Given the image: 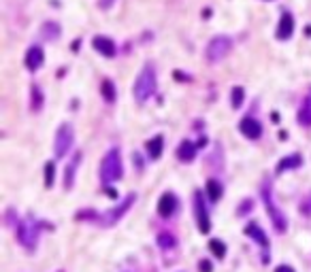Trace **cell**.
Segmentation results:
<instances>
[{"instance_id":"ba28073f","label":"cell","mask_w":311,"mask_h":272,"mask_svg":"<svg viewBox=\"0 0 311 272\" xmlns=\"http://www.w3.org/2000/svg\"><path fill=\"white\" fill-rule=\"evenodd\" d=\"M194 213H196L198 230L202 234H207L211 230V221H209V215H207V208H205V202H202V194L200 192H194Z\"/></svg>"},{"instance_id":"52a82bcc","label":"cell","mask_w":311,"mask_h":272,"mask_svg":"<svg viewBox=\"0 0 311 272\" xmlns=\"http://www.w3.org/2000/svg\"><path fill=\"white\" fill-rule=\"evenodd\" d=\"M135 204V194H130V196H126L124 198V202L119 204V206H115L111 213H107V215H102L100 217V221H102V226H113V223H117L119 219H122L126 213H128V208Z\"/></svg>"},{"instance_id":"5bb4252c","label":"cell","mask_w":311,"mask_h":272,"mask_svg":"<svg viewBox=\"0 0 311 272\" xmlns=\"http://www.w3.org/2000/svg\"><path fill=\"white\" fill-rule=\"evenodd\" d=\"M81 164V151H77L75 156H73V160L68 162V166H66V170H64V187L66 189H70L75 185V172H77V166Z\"/></svg>"},{"instance_id":"6da1fadb","label":"cell","mask_w":311,"mask_h":272,"mask_svg":"<svg viewBox=\"0 0 311 272\" xmlns=\"http://www.w3.org/2000/svg\"><path fill=\"white\" fill-rule=\"evenodd\" d=\"M156 83H158V79H156V68L153 64H145L141 70V75L137 77L135 81V98L137 102H147L151 98V94L156 92Z\"/></svg>"},{"instance_id":"f546056e","label":"cell","mask_w":311,"mask_h":272,"mask_svg":"<svg viewBox=\"0 0 311 272\" xmlns=\"http://www.w3.org/2000/svg\"><path fill=\"white\" fill-rule=\"evenodd\" d=\"M252 210V200H245V202L241 204V208H239V215H245V213Z\"/></svg>"},{"instance_id":"ac0fdd59","label":"cell","mask_w":311,"mask_h":272,"mask_svg":"<svg viewBox=\"0 0 311 272\" xmlns=\"http://www.w3.org/2000/svg\"><path fill=\"white\" fill-rule=\"evenodd\" d=\"M205 192H207V196H209L211 202H218V200L222 198V194H224V187H222V183L218 179H209Z\"/></svg>"},{"instance_id":"8992f818","label":"cell","mask_w":311,"mask_h":272,"mask_svg":"<svg viewBox=\"0 0 311 272\" xmlns=\"http://www.w3.org/2000/svg\"><path fill=\"white\" fill-rule=\"evenodd\" d=\"M70 147H73V126L62 124L56 132V143H54L56 158H64Z\"/></svg>"},{"instance_id":"4dcf8cb0","label":"cell","mask_w":311,"mask_h":272,"mask_svg":"<svg viewBox=\"0 0 311 272\" xmlns=\"http://www.w3.org/2000/svg\"><path fill=\"white\" fill-rule=\"evenodd\" d=\"M303 213H307V215H311V196L303 202Z\"/></svg>"},{"instance_id":"2e32d148","label":"cell","mask_w":311,"mask_h":272,"mask_svg":"<svg viewBox=\"0 0 311 272\" xmlns=\"http://www.w3.org/2000/svg\"><path fill=\"white\" fill-rule=\"evenodd\" d=\"M194 156H196V145L190 143V140H184V143L179 145V149H177V158L182 162H192Z\"/></svg>"},{"instance_id":"7402d4cb","label":"cell","mask_w":311,"mask_h":272,"mask_svg":"<svg viewBox=\"0 0 311 272\" xmlns=\"http://www.w3.org/2000/svg\"><path fill=\"white\" fill-rule=\"evenodd\" d=\"M175 245H177V240H175L173 234H169V232H160L158 234V247L160 249H173Z\"/></svg>"},{"instance_id":"603a6c76","label":"cell","mask_w":311,"mask_h":272,"mask_svg":"<svg viewBox=\"0 0 311 272\" xmlns=\"http://www.w3.org/2000/svg\"><path fill=\"white\" fill-rule=\"evenodd\" d=\"M54 183H56V166H54V162H47L45 164V187L51 189Z\"/></svg>"},{"instance_id":"44dd1931","label":"cell","mask_w":311,"mask_h":272,"mask_svg":"<svg viewBox=\"0 0 311 272\" xmlns=\"http://www.w3.org/2000/svg\"><path fill=\"white\" fill-rule=\"evenodd\" d=\"M100 94H102V98L107 102H113L115 100V85H113L111 79H105L102 83H100Z\"/></svg>"},{"instance_id":"d4e9b609","label":"cell","mask_w":311,"mask_h":272,"mask_svg":"<svg viewBox=\"0 0 311 272\" xmlns=\"http://www.w3.org/2000/svg\"><path fill=\"white\" fill-rule=\"evenodd\" d=\"M298 122H301V126H311V104L305 102L303 109L298 111Z\"/></svg>"},{"instance_id":"1f68e13d","label":"cell","mask_w":311,"mask_h":272,"mask_svg":"<svg viewBox=\"0 0 311 272\" xmlns=\"http://www.w3.org/2000/svg\"><path fill=\"white\" fill-rule=\"evenodd\" d=\"M275 272H294V268H290V266H277V268H275Z\"/></svg>"},{"instance_id":"83f0119b","label":"cell","mask_w":311,"mask_h":272,"mask_svg":"<svg viewBox=\"0 0 311 272\" xmlns=\"http://www.w3.org/2000/svg\"><path fill=\"white\" fill-rule=\"evenodd\" d=\"M77 219H98V215L94 210H81L77 213Z\"/></svg>"},{"instance_id":"7c38bea8","label":"cell","mask_w":311,"mask_h":272,"mask_svg":"<svg viewBox=\"0 0 311 272\" xmlns=\"http://www.w3.org/2000/svg\"><path fill=\"white\" fill-rule=\"evenodd\" d=\"M292 32H294V19H292V15L283 13L281 19H279V26H277V39L288 41L292 37Z\"/></svg>"},{"instance_id":"7a4b0ae2","label":"cell","mask_w":311,"mask_h":272,"mask_svg":"<svg viewBox=\"0 0 311 272\" xmlns=\"http://www.w3.org/2000/svg\"><path fill=\"white\" fill-rule=\"evenodd\" d=\"M122 174H124L122 153H119V149H109L100 162V179L105 183H113L122 179Z\"/></svg>"},{"instance_id":"ffe728a7","label":"cell","mask_w":311,"mask_h":272,"mask_svg":"<svg viewBox=\"0 0 311 272\" xmlns=\"http://www.w3.org/2000/svg\"><path fill=\"white\" fill-rule=\"evenodd\" d=\"M41 109H43V92H41L39 85H32V89H30V111L39 113Z\"/></svg>"},{"instance_id":"cb8c5ba5","label":"cell","mask_w":311,"mask_h":272,"mask_svg":"<svg viewBox=\"0 0 311 272\" xmlns=\"http://www.w3.org/2000/svg\"><path fill=\"white\" fill-rule=\"evenodd\" d=\"M209 251L215 255V257H224L226 255V245L222 243V240H218V238H213V240H209Z\"/></svg>"},{"instance_id":"3957f363","label":"cell","mask_w":311,"mask_h":272,"mask_svg":"<svg viewBox=\"0 0 311 272\" xmlns=\"http://www.w3.org/2000/svg\"><path fill=\"white\" fill-rule=\"evenodd\" d=\"M17 243L28 251H34L37 247V240H39V223H34L30 219H23L17 223Z\"/></svg>"},{"instance_id":"d6986e66","label":"cell","mask_w":311,"mask_h":272,"mask_svg":"<svg viewBox=\"0 0 311 272\" xmlns=\"http://www.w3.org/2000/svg\"><path fill=\"white\" fill-rule=\"evenodd\" d=\"M303 164V160H301V156L298 153H294V156H288V158H283L279 164H277V172H286V170H292V168H298Z\"/></svg>"},{"instance_id":"30bf717a","label":"cell","mask_w":311,"mask_h":272,"mask_svg":"<svg viewBox=\"0 0 311 272\" xmlns=\"http://www.w3.org/2000/svg\"><path fill=\"white\" fill-rule=\"evenodd\" d=\"M239 130H241V134L249 140H256V138L262 136V126H260L258 119H254V117H245V119H241Z\"/></svg>"},{"instance_id":"4316f807","label":"cell","mask_w":311,"mask_h":272,"mask_svg":"<svg viewBox=\"0 0 311 272\" xmlns=\"http://www.w3.org/2000/svg\"><path fill=\"white\" fill-rule=\"evenodd\" d=\"M43 34H45V39H58L60 37V26L58 23H45Z\"/></svg>"},{"instance_id":"f1b7e54d","label":"cell","mask_w":311,"mask_h":272,"mask_svg":"<svg viewBox=\"0 0 311 272\" xmlns=\"http://www.w3.org/2000/svg\"><path fill=\"white\" fill-rule=\"evenodd\" d=\"M198 270H200V272H211L213 266H211L209 259H200V262H198Z\"/></svg>"},{"instance_id":"484cf974","label":"cell","mask_w":311,"mask_h":272,"mask_svg":"<svg viewBox=\"0 0 311 272\" xmlns=\"http://www.w3.org/2000/svg\"><path fill=\"white\" fill-rule=\"evenodd\" d=\"M243 98H245V92H243V87H232V98H230V102H232V109H239V106L243 104Z\"/></svg>"},{"instance_id":"9c48e42d","label":"cell","mask_w":311,"mask_h":272,"mask_svg":"<svg viewBox=\"0 0 311 272\" xmlns=\"http://www.w3.org/2000/svg\"><path fill=\"white\" fill-rule=\"evenodd\" d=\"M175 210H177V198H175V194L164 192L160 196V200H158V215L166 219V217H173Z\"/></svg>"},{"instance_id":"277c9868","label":"cell","mask_w":311,"mask_h":272,"mask_svg":"<svg viewBox=\"0 0 311 272\" xmlns=\"http://www.w3.org/2000/svg\"><path fill=\"white\" fill-rule=\"evenodd\" d=\"M262 200H265L267 213H269V217H271V221H273L275 230H277L279 234H283L286 230H288V219H286V217H283V213H281L277 206H275L273 198H271V189H269L267 183H265V187H262Z\"/></svg>"},{"instance_id":"4fadbf2b","label":"cell","mask_w":311,"mask_h":272,"mask_svg":"<svg viewBox=\"0 0 311 272\" xmlns=\"http://www.w3.org/2000/svg\"><path fill=\"white\" fill-rule=\"evenodd\" d=\"M43 60H45V55H43V49L41 47H30L28 53H26V66L28 70H39L43 66Z\"/></svg>"},{"instance_id":"e0dca14e","label":"cell","mask_w":311,"mask_h":272,"mask_svg":"<svg viewBox=\"0 0 311 272\" xmlns=\"http://www.w3.org/2000/svg\"><path fill=\"white\" fill-rule=\"evenodd\" d=\"M162 149H164V138L160 134L153 136L151 140H147V153H149L151 160H158L162 156Z\"/></svg>"},{"instance_id":"d6a6232c","label":"cell","mask_w":311,"mask_h":272,"mask_svg":"<svg viewBox=\"0 0 311 272\" xmlns=\"http://www.w3.org/2000/svg\"><path fill=\"white\" fill-rule=\"evenodd\" d=\"M107 196H111V198H115V196H117V194L113 192V187H107Z\"/></svg>"},{"instance_id":"9a60e30c","label":"cell","mask_w":311,"mask_h":272,"mask_svg":"<svg viewBox=\"0 0 311 272\" xmlns=\"http://www.w3.org/2000/svg\"><path fill=\"white\" fill-rule=\"evenodd\" d=\"M245 234H247V236H252V238H254V240H256L260 247H265V249L269 247V238H267V234L262 232V228L258 226V223H247Z\"/></svg>"},{"instance_id":"5b68a950","label":"cell","mask_w":311,"mask_h":272,"mask_svg":"<svg viewBox=\"0 0 311 272\" xmlns=\"http://www.w3.org/2000/svg\"><path fill=\"white\" fill-rule=\"evenodd\" d=\"M232 49V41L228 37H213L205 49V55L209 62H220L222 57H226Z\"/></svg>"},{"instance_id":"8fae6325","label":"cell","mask_w":311,"mask_h":272,"mask_svg":"<svg viewBox=\"0 0 311 272\" xmlns=\"http://www.w3.org/2000/svg\"><path fill=\"white\" fill-rule=\"evenodd\" d=\"M92 45H94V49H96L98 53H102L107 57H113L115 55V43L109 37H94Z\"/></svg>"}]
</instances>
